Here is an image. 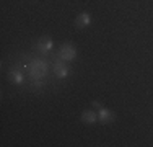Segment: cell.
I'll list each match as a JSON object with an SVG mask.
<instances>
[{
    "label": "cell",
    "instance_id": "cell-2",
    "mask_svg": "<svg viewBox=\"0 0 153 147\" xmlns=\"http://www.w3.org/2000/svg\"><path fill=\"white\" fill-rule=\"evenodd\" d=\"M57 57L62 59L64 62H72V61H75V57H76V49H75V46H72L70 43L62 44L60 49H59V52H57Z\"/></svg>",
    "mask_w": 153,
    "mask_h": 147
},
{
    "label": "cell",
    "instance_id": "cell-3",
    "mask_svg": "<svg viewBox=\"0 0 153 147\" xmlns=\"http://www.w3.org/2000/svg\"><path fill=\"white\" fill-rule=\"evenodd\" d=\"M52 72L56 74L57 79H67L68 74H70V69H68V65L65 64L62 59L56 57V61H54V64H52Z\"/></svg>",
    "mask_w": 153,
    "mask_h": 147
},
{
    "label": "cell",
    "instance_id": "cell-9",
    "mask_svg": "<svg viewBox=\"0 0 153 147\" xmlns=\"http://www.w3.org/2000/svg\"><path fill=\"white\" fill-rule=\"evenodd\" d=\"M44 87V80L42 79H31V88L36 92H41Z\"/></svg>",
    "mask_w": 153,
    "mask_h": 147
},
{
    "label": "cell",
    "instance_id": "cell-1",
    "mask_svg": "<svg viewBox=\"0 0 153 147\" xmlns=\"http://www.w3.org/2000/svg\"><path fill=\"white\" fill-rule=\"evenodd\" d=\"M28 67H30L31 79H42L47 72V62L42 59H34L31 61V64H28Z\"/></svg>",
    "mask_w": 153,
    "mask_h": 147
},
{
    "label": "cell",
    "instance_id": "cell-4",
    "mask_svg": "<svg viewBox=\"0 0 153 147\" xmlns=\"http://www.w3.org/2000/svg\"><path fill=\"white\" fill-rule=\"evenodd\" d=\"M52 47H54V41H52L51 36H42V38L34 44V49L41 54H49L51 51H52Z\"/></svg>",
    "mask_w": 153,
    "mask_h": 147
},
{
    "label": "cell",
    "instance_id": "cell-8",
    "mask_svg": "<svg viewBox=\"0 0 153 147\" xmlns=\"http://www.w3.org/2000/svg\"><path fill=\"white\" fill-rule=\"evenodd\" d=\"M82 121L85 124H94L98 121V113L93 111V110H85L82 113Z\"/></svg>",
    "mask_w": 153,
    "mask_h": 147
},
{
    "label": "cell",
    "instance_id": "cell-10",
    "mask_svg": "<svg viewBox=\"0 0 153 147\" xmlns=\"http://www.w3.org/2000/svg\"><path fill=\"white\" fill-rule=\"evenodd\" d=\"M91 106H93V108H96V110H100V108H103V103H101L100 100H93Z\"/></svg>",
    "mask_w": 153,
    "mask_h": 147
},
{
    "label": "cell",
    "instance_id": "cell-6",
    "mask_svg": "<svg viewBox=\"0 0 153 147\" xmlns=\"http://www.w3.org/2000/svg\"><path fill=\"white\" fill-rule=\"evenodd\" d=\"M91 15L88 12H82L78 15V16L75 18V28L76 29H85L88 26H91Z\"/></svg>",
    "mask_w": 153,
    "mask_h": 147
},
{
    "label": "cell",
    "instance_id": "cell-7",
    "mask_svg": "<svg viewBox=\"0 0 153 147\" xmlns=\"http://www.w3.org/2000/svg\"><path fill=\"white\" fill-rule=\"evenodd\" d=\"M8 80L13 83V85H23L25 83V75L23 72L20 70V69H12V70L8 72Z\"/></svg>",
    "mask_w": 153,
    "mask_h": 147
},
{
    "label": "cell",
    "instance_id": "cell-5",
    "mask_svg": "<svg viewBox=\"0 0 153 147\" xmlns=\"http://www.w3.org/2000/svg\"><path fill=\"white\" fill-rule=\"evenodd\" d=\"M98 121L101 124H109V123H114L116 121V113L112 110H108V108H100L98 110Z\"/></svg>",
    "mask_w": 153,
    "mask_h": 147
}]
</instances>
